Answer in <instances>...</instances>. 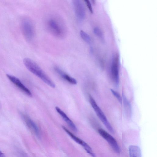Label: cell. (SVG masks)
Segmentation results:
<instances>
[{"label": "cell", "mask_w": 157, "mask_h": 157, "mask_svg": "<svg viewBox=\"0 0 157 157\" xmlns=\"http://www.w3.org/2000/svg\"><path fill=\"white\" fill-rule=\"evenodd\" d=\"M23 63L26 68L47 84L54 88L55 85L49 77L44 73L40 67L31 59L26 58L23 59Z\"/></svg>", "instance_id": "6da1fadb"}, {"label": "cell", "mask_w": 157, "mask_h": 157, "mask_svg": "<svg viewBox=\"0 0 157 157\" xmlns=\"http://www.w3.org/2000/svg\"><path fill=\"white\" fill-rule=\"evenodd\" d=\"M47 25L49 30L55 36L60 38L64 36V27L57 18L55 17L49 18L47 21Z\"/></svg>", "instance_id": "7a4b0ae2"}, {"label": "cell", "mask_w": 157, "mask_h": 157, "mask_svg": "<svg viewBox=\"0 0 157 157\" xmlns=\"http://www.w3.org/2000/svg\"><path fill=\"white\" fill-rule=\"evenodd\" d=\"M89 98L90 105L98 117L103 123L107 129L111 133H114L113 128L102 111L98 105L94 98L90 95H89Z\"/></svg>", "instance_id": "3957f363"}, {"label": "cell", "mask_w": 157, "mask_h": 157, "mask_svg": "<svg viewBox=\"0 0 157 157\" xmlns=\"http://www.w3.org/2000/svg\"><path fill=\"white\" fill-rule=\"evenodd\" d=\"M21 28L25 39L28 41H31L35 34L34 27L32 21L28 18L23 19L21 22Z\"/></svg>", "instance_id": "277c9868"}, {"label": "cell", "mask_w": 157, "mask_h": 157, "mask_svg": "<svg viewBox=\"0 0 157 157\" xmlns=\"http://www.w3.org/2000/svg\"><path fill=\"white\" fill-rule=\"evenodd\" d=\"M62 127L68 135L76 143L81 145L88 153L92 157H96L91 147L86 143L74 135L64 126Z\"/></svg>", "instance_id": "5b68a950"}, {"label": "cell", "mask_w": 157, "mask_h": 157, "mask_svg": "<svg viewBox=\"0 0 157 157\" xmlns=\"http://www.w3.org/2000/svg\"><path fill=\"white\" fill-rule=\"evenodd\" d=\"M98 132L100 135L108 143L115 152L119 153V147L113 137L102 129H99Z\"/></svg>", "instance_id": "8992f818"}, {"label": "cell", "mask_w": 157, "mask_h": 157, "mask_svg": "<svg viewBox=\"0 0 157 157\" xmlns=\"http://www.w3.org/2000/svg\"><path fill=\"white\" fill-rule=\"evenodd\" d=\"M72 3L76 17L79 20H83L85 17L86 11L83 3L80 0H73Z\"/></svg>", "instance_id": "52a82bcc"}, {"label": "cell", "mask_w": 157, "mask_h": 157, "mask_svg": "<svg viewBox=\"0 0 157 157\" xmlns=\"http://www.w3.org/2000/svg\"><path fill=\"white\" fill-rule=\"evenodd\" d=\"M21 115L22 119L29 129L38 138L40 137L39 129L35 122L26 114L21 113Z\"/></svg>", "instance_id": "ba28073f"}, {"label": "cell", "mask_w": 157, "mask_h": 157, "mask_svg": "<svg viewBox=\"0 0 157 157\" xmlns=\"http://www.w3.org/2000/svg\"><path fill=\"white\" fill-rule=\"evenodd\" d=\"M112 78L116 85L119 84V60L117 54H116L113 58L111 68Z\"/></svg>", "instance_id": "9c48e42d"}, {"label": "cell", "mask_w": 157, "mask_h": 157, "mask_svg": "<svg viewBox=\"0 0 157 157\" xmlns=\"http://www.w3.org/2000/svg\"><path fill=\"white\" fill-rule=\"evenodd\" d=\"M6 76L10 80L23 92L29 97L32 96L31 91L24 85L18 78L10 75L7 74Z\"/></svg>", "instance_id": "30bf717a"}, {"label": "cell", "mask_w": 157, "mask_h": 157, "mask_svg": "<svg viewBox=\"0 0 157 157\" xmlns=\"http://www.w3.org/2000/svg\"><path fill=\"white\" fill-rule=\"evenodd\" d=\"M57 112L61 116L64 121L67 123L70 128L74 132H77L78 129L73 123V122L69 118L64 112L60 108L57 106L55 107Z\"/></svg>", "instance_id": "8fae6325"}, {"label": "cell", "mask_w": 157, "mask_h": 157, "mask_svg": "<svg viewBox=\"0 0 157 157\" xmlns=\"http://www.w3.org/2000/svg\"><path fill=\"white\" fill-rule=\"evenodd\" d=\"M54 70L62 78L70 83L73 85H75L77 84V82L75 79L66 73L59 67H54Z\"/></svg>", "instance_id": "7c38bea8"}, {"label": "cell", "mask_w": 157, "mask_h": 157, "mask_svg": "<svg viewBox=\"0 0 157 157\" xmlns=\"http://www.w3.org/2000/svg\"><path fill=\"white\" fill-rule=\"evenodd\" d=\"M128 149L130 157H141V150L138 146L130 145Z\"/></svg>", "instance_id": "4fadbf2b"}, {"label": "cell", "mask_w": 157, "mask_h": 157, "mask_svg": "<svg viewBox=\"0 0 157 157\" xmlns=\"http://www.w3.org/2000/svg\"><path fill=\"white\" fill-rule=\"evenodd\" d=\"M80 33L81 38L84 41L88 43L90 42V37L87 33L82 30H81Z\"/></svg>", "instance_id": "5bb4252c"}, {"label": "cell", "mask_w": 157, "mask_h": 157, "mask_svg": "<svg viewBox=\"0 0 157 157\" xmlns=\"http://www.w3.org/2000/svg\"><path fill=\"white\" fill-rule=\"evenodd\" d=\"M94 34L98 37L101 38L103 37V34L101 30L99 28L95 27L94 29Z\"/></svg>", "instance_id": "9a60e30c"}, {"label": "cell", "mask_w": 157, "mask_h": 157, "mask_svg": "<svg viewBox=\"0 0 157 157\" xmlns=\"http://www.w3.org/2000/svg\"><path fill=\"white\" fill-rule=\"evenodd\" d=\"M111 91L113 95L117 98L120 103L122 104V98L120 94L117 91L113 89H111Z\"/></svg>", "instance_id": "2e32d148"}, {"label": "cell", "mask_w": 157, "mask_h": 157, "mask_svg": "<svg viewBox=\"0 0 157 157\" xmlns=\"http://www.w3.org/2000/svg\"><path fill=\"white\" fill-rule=\"evenodd\" d=\"M84 1L85 2L86 5L87 6L90 12L91 13H93V9L90 1L88 0H85Z\"/></svg>", "instance_id": "e0dca14e"}, {"label": "cell", "mask_w": 157, "mask_h": 157, "mask_svg": "<svg viewBox=\"0 0 157 157\" xmlns=\"http://www.w3.org/2000/svg\"><path fill=\"white\" fill-rule=\"evenodd\" d=\"M0 157H6L3 153L0 150Z\"/></svg>", "instance_id": "ac0fdd59"}]
</instances>
